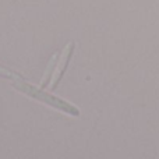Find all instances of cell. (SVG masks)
I'll use <instances>...</instances> for the list:
<instances>
[{"label":"cell","mask_w":159,"mask_h":159,"mask_svg":"<svg viewBox=\"0 0 159 159\" xmlns=\"http://www.w3.org/2000/svg\"><path fill=\"white\" fill-rule=\"evenodd\" d=\"M0 77L8 78L11 81V84H13L17 89L21 91L25 95L31 96V98L38 99V101L43 102V103L49 105V106L55 107V109H57V110H61V112L67 113V115H70V116H80V110L75 106H73L71 103H69V102L63 101V99H60V98H56V96L50 95V93H48V92H43V89H41V88H36V87H34V85L28 84L21 75L11 71V70L0 67Z\"/></svg>","instance_id":"obj_1"}]
</instances>
